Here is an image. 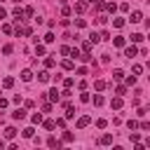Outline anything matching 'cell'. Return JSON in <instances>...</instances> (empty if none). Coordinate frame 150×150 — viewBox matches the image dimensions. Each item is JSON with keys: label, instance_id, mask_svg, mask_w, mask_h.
Masks as SVG:
<instances>
[{"label": "cell", "instance_id": "cell-1", "mask_svg": "<svg viewBox=\"0 0 150 150\" xmlns=\"http://www.w3.org/2000/svg\"><path fill=\"white\" fill-rule=\"evenodd\" d=\"M14 33H16V35H30L33 30H30L28 26H19V23H16V28H14Z\"/></svg>", "mask_w": 150, "mask_h": 150}, {"label": "cell", "instance_id": "cell-2", "mask_svg": "<svg viewBox=\"0 0 150 150\" xmlns=\"http://www.w3.org/2000/svg\"><path fill=\"white\" fill-rule=\"evenodd\" d=\"M89 122H91V117H89V115H82V117L77 120V129H84V127H89Z\"/></svg>", "mask_w": 150, "mask_h": 150}, {"label": "cell", "instance_id": "cell-3", "mask_svg": "<svg viewBox=\"0 0 150 150\" xmlns=\"http://www.w3.org/2000/svg\"><path fill=\"white\" fill-rule=\"evenodd\" d=\"M136 54H138V49H136L134 45H131V47H124V56H127V59H131V56H136Z\"/></svg>", "mask_w": 150, "mask_h": 150}, {"label": "cell", "instance_id": "cell-4", "mask_svg": "<svg viewBox=\"0 0 150 150\" xmlns=\"http://www.w3.org/2000/svg\"><path fill=\"white\" fill-rule=\"evenodd\" d=\"M12 117H14V120H23V117H26V110H23V108H16V110L12 112Z\"/></svg>", "mask_w": 150, "mask_h": 150}, {"label": "cell", "instance_id": "cell-5", "mask_svg": "<svg viewBox=\"0 0 150 150\" xmlns=\"http://www.w3.org/2000/svg\"><path fill=\"white\" fill-rule=\"evenodd\" d=\"M45 52H47V49H45V45H40V42L35 40V54H38V56H45Z\"/></svg>", "mask_w": 150, "mask_h": 150}, {"label": "cell", "instance_id": "cell-6", "mask_svg": "<svg viewBox=\"0 0 150 150\" xmlns=\"http://www.w3.org/2000/svg\"><path fill=\"white\" fill-rule=\"evenodd\" d=\"M47 98H49L52 103H59V91H56V89H52V91L47 94Z\"/></svg>", "mask_w": 150, "mask_h": 150}, {"label": "cell", "instance_id": "cell-7", "mask_svg": "<svg viewBox=\"0 0 150 150\" xmlns=\"http://www.w3.org/2000/svg\"><path fill=\"white\" fill-rule=\"evenodd\" d=\"M110 105H112L115 110H120V108H122V96H115V98L110 101Z\"/></svg>", "mask_w": 150, "mask_h": 150}, {"label": "cell", "instance_id": "cell-8", "mask_svg": "<svg viewBox=\"0 0 150 150\" xmlns=\"http://www.w3.org/2000/svg\"><path fill=\"white\" fill-rule=\"evenodd\" d=\"M23 16H26V14H23V9H21V7H16V9H14V19H16V21H23Z\"/></svg>", "mask_w": 150, "mask_h": 150}, {"label": "cell", "instance_id": "cell-9", "mask_svg": "<svg viewBox=\"0 0 150 150\" xmlns=\"http://www.w3.org/2000/svg\"><path fill=\"white\" fill-rule=\"evenodd\" d=\"M14 136H16V129L14 127H7L5 129V138H14Z\"/></svg>", "mask_w": 150, "mask_h": 150}, {"label": "cell", "instance_id": "cell-10", "mask_svg": "<svg viewBox=\"0 0 150 150\" xmlns=\"http://www.w3.org/2000/svg\"><path fill=\"white\" fill-rule=\"evenodd\" d=\"M21 134H23V138H33V134H35V129H33V127H26V129H23Z\"/></svg>", "mask_w": 150, "mask_h": 150}, {"label": "cell", "instance_id": "cell-11", "mask_svg": "<svg viewBox=\"0 0 150 150\" xmlns=\"http://www.w3.org/2000/svg\"><path fill=\"white\" fill-rule=\"evenodd\" d=\"M110 143H112V136L110 134H103L101 136V145H110Z\"/></svg>", "mask_w": 150, "mask_h": 150}, {"label": "cell", "instance_id": "cell-12", "mask_svg": "<svg viewBox=\"0 0 150 150\" xmlns=\"http://www.w3.org/2000/svg\"><path fill=\"white\" fill-rule=\"evenodd\" d=\"M84 9H87V2H75V12L77 14H82Z\"/></svg>", "mask_w": 150, "mask_h": 150}, {"label": "cell", "instance_id": "cell-13", "mask_svg": "<svg viewBox=\"0 0 150 150\" xmlns=\"http://www.w3.org/2000/svg\"><path fill=\"white\" fill-rule=\"evenodd\" d=\"M131 21H134V23L143 21V14H141V12H131Z\"/></svg>", "mask_w": 150, "mask_h": 150}, {"label": "cell", "instance_id": "cell-14", "mask_svg": "<svg viewBox=\"0 0 150 150\" xmlns=\"http://www.w3.org/2000/svg\"><path fill=\"white\" fill-rule=\"evenodd\" d=\"M112 26H115V28H122V26H124V19H122V16H115V19H112Z\"/></svg>", "mask_w": 150, "mask_h": 150}, {"label": "cell", "instance_id": "cell-15", "mask_svg": "<svg viewBox=\"0 0 150 150\" xmlns=\"http://www.w3.org/2000/svg\"><path fill=\"white\" fill-rule=\"evenodd\" d=\"M112 45H115V47H124V38H122V35L112 38Z\"/></svg>", "mask_w": 150, "mask_h": 150}, {"label": "cell", "instance_id": "cell-16", "mask_svg": "<svg viewBox=\"0 0 150 150\" xmlns=\"http://www.w3.org/2000/svg\"><path fill=\"white\" fill-rule=\"evenodd\" d=\"M21 80H23V82H30V80H33V73H30V70H23V73H21Z\"/></svg>", "mask_w": 150, "mask_h": 150}, {"label": "cell", "instance_id": "cell-17", "mask_svg": "<svg viewBox=\"0 0 150 150\" xmlns=\"http://www.w3.org/2000/svg\"><path fill=\"white\" fill-rule=\"evenodd\" d=\"M38 80H40V82H49V73H47V70L38 73Z\"/></svg>", "mask_w": 150, "mask_h": 150}, {"label": "cell", "instance_id": "cell-18", "mask_svg": "<svg viewBox=\"0 0 150 150\" xmlns=\"http://www.w3.org/2000/svg\"><path fill=\"white\" fill-rule=\"evenodd\" d=\"M2 87H5V89L14 87V77H5V80H2Z\"/></svg>", "mask_w": 150, "mask_h": 150}, {"label": "cell", "instance_id": "cell-19", "mask_svg": "<svg viewBox=\"0 0 150 150\" xmlns=\"http://www.w3.org/2000/svg\"><path fill=\"white\" fill-rule=\"evenodd\" d=\"M42 124H45V129H47V131H52V129L56 127V122H52V120H42Z\"/></svg>", "mask_w": 150, "mask_h": 150}, {"label": "cell", "instance_id": "cell-20", "mask_svg": "<svg viewBox=\"0 0 150 150\" xmlns=\"http://www.w3.org/2000/svg\"><path fill=\"white\" fill-rule=\"evenodd\" d=\"M47 145H49V148H59L61 143H59V141H56L54 136H49V138H47Z\"/></svg>", "mask_w": 150, "mask_h": 150}, {"label": "cell", "instance_id": "cell-21", "mask_svg": "<svg viewBox=\"0 0 150 150\" xmlns=\"http://www.w3.org/2000/svg\"><path fill=\"white\" fill-rule=\"evenodd\" d=\"M94 87H96L98 91H103V89H105V80H96V82H94Z\"/></svg>", "mask_w": 150, "mask_h": 150}, {"label": "cell", "instance_id": "cell-22", "mask_svg": "<svg viewBox=\"0 0 150 150\" xmlns=\"http://www.w3.org/2000/svg\"><path fill=\"white\" fill-rule=\"evenodd\" d=\"M30 122H33V124H42V115H40V112H35V115L30 117Z\"/></svg>", "mask_w": 150, "mask_h": 150}, {"label": "cell", "instance_id": "cell-23", "mask_svg": "<svg viewBox=\"0 0 150 150\" xmlns=\"http://www.w3.org/2000/svg\"><path fill=\"white\" fill-rule=\"evenodd\" d=\"M98 40H101V35H98V33H91V35H89V42H91V45H96Z\"/></svg>", "mask_w": 150, "mask_h": 150}, {"label": "cell", "instance_id": "cell-24", "mask_svg": "<svg viewBox=\"0 0 150 150\" xmlns=\"http://www.w3.org/2000/svg\"><path fill=\"white\" fill-rule=\"evenodd\" d=\"M61 66H63L66 70H73V61H70V59H66V61H61Z\"/></svg>", "mask_w": 150, "mask_h": 150}, {"label": "cell", "instance_id": "cell-25", "mask_svg": "<svg viewBox=\"0 0 150 150\" xmlns=\"http://www.w3.org/2000/svg\"><path fill=\"white\" fill-rule=\"evenodd\" d=\"M131 73H134V75H141V73H143V66H141V63H136V66L131 68Z\"/></svg>", "mask_w": 150, "mask_h": 150}, {"label": "cell", "instance_id": "cell-26", "mask_svg": "<svg viewBox=\"0 0 150 150\" xmlns=\"http://www.w3.org/2000/svg\"><path fill=\"white\" fill-rule=\"evenodd\" d=\"M112 77H115V80H124V70H120V68H117V70L112 73Z\"/></svg>", "mask_w": 150, "mask_h": 150}, {"label": "cell", "instance_id": "cell-27", "mask_svg": "<svg viewBox=\"0 0 150 150\" xmlns=\"http://www.w3.org/2000/svg\"><path fill=\"white\" fill-rule=\"evenodd\" d=\"M115 94H117V96H124V94H127V87H124V84H120V87L115 89Z\"/></svg>", "mask_w": 150, "mask_h": 150}, {"label": "cell", "instance_id": "cell-28", "mask_svg": "<svg viewBox=\"0 0 150 150\" xmlns=\"http://www.w3.org/2000/svg\"><path fill=\"white\" fill-rule=\"evenodd\" d=\"M2 33H7V35H9V33H14V28H12L9 23H2Z\"/></svg>", "mask_w": 150, "mask_h": 150}, {"label": "cell", "instance_id": "cell-29", "mask_svg": "<svg viewBox=\"0 0 150 150\" xmlns=\"http://www.w3.org/2000/svg\"><path fill=\"white\" fill-rule=\"evenodd\" d=\"M82 52H91V42H89V40L82 42Z\"/></svg>", "mask_w": 150, "mask_h": 150}, {"label": "cell", "instance_id": "cell-30", "mask_svg": "<svg viewBox=\"0 0 150 150\" xmlns=\"http://www.w3.org/2000/svg\"><path fill=\"white\" fill-rule=\"evenodd\" d=\"M103 7H105L108 12H115V9H117V5H115V2H108V5H103Z\"/></svg>", "mask_w": 150, "mask_h": 150}, {"label": "cell", "instance_id": "cell-31", "mask_svg": "<svg viewBox=\"0 0 150 150\" xmlns=\"http://www.w3.org/2000/svg\"><path fill=\"white\" fill-rule=\"evenodd\" d=\"M75 26H77V28H84L87 21H84V19H75Z\"/></svg>", "mask_w": 150, "mask_h": 150}, {"label": "cell", "instance_id": "cell-32", "mask_svg": "<svg viewBox=\"0 0 150 150\" xmlns=\"http://www.w3.org/2000/svg\"><path fill=\"white\" fill-rule=\"evenodd\" d=\"M141 40H143L141 33H134V35H131V42H141Z\"/></svg>", "mask_w": 150, "mask_h": 150}, {"label": "cell", "instance_id": "cell-33", "mask_svg": "<svg viewBox=\"0 0 150 150\" xmlns=\"http://www.w3.org/2000/svg\"><path fill=\"white\" fill-rule=\"evenodd\" d=\"M12 52H14L12 45H5V47H2V54H12Z\"/></svg>", "mask_w": 150, "mask_h": 150}, {"label": "cell", "instance_id": "cell-34", "mask_svg": "<svg viewBox=\"0 0 150 150\" xmlns=\"http://www.w3.org/2000/svg\"><path fill=\"white\" fill-rule=\"evenodd\" d=\"M94 103H96V105H103V96L96 94V96H94Z\"/></svg>", "mask_w": 150, "mask_h": 150}, {"label": "cell", "instance_id": "cell-35", "mask_svg": "<svg viewBox=\"0 0 150 150\" xmlns=\"http://www.w3.org/2000/svg\"><path fill=\"white\" fill-rule=\"evenodd\" d=\"M96 127H98V129H105L108 122H105V120H96Z\"/></svg>", "mask_w": 150, "mask_h": 150}, {"label": "cell", "instance_id": "cell-36", "mask_svg": "<svg viewBox=\"0 0 150 150\" xmlns=\"http://www.w3.org/2000/svg\"><path fill=\"white\" fill-rule=\"evenodd\" d=\"M63 141L70 143V141H73V134H70V131H63Z\"/></svg>", "mask_w": 150, "mask_h": 150}, {"label": "cell", "instance_id": "cell-37", "mask_svg": "<svg viewBox=\"0 0 150 150\" xmlns=\"http://www.w3.org/2000/svg\"><path fill=\"white\" fill-rule=\"evenodd\" d=\"M54 63H56L54 59H45V66H47V68H54Z\"/></svg>", "mask_w": 150, "mask_h": 150}, {"label": "cell", "instance_id": "cell-38", "mask_svg": "<svg viewBox=\"0 0 150 150\" xmlns=\"http://www.w3.org/2000/svg\"><path fill=\"white\" fill-rule=\"evenodd\" d=\"M63 84H66V89H70V87H73V77H66V80H63Z\"/></svg>", "mask_w": 150, "mask_h": 150}, {"label": "cell", "instance_id": "cell-39", "mask_svg": "<svg viewBox=\"0 0 150 150\" xmlns=\"http://www.w3.org/2000/svg\"><path fill=\"white\" fill-rule=\"evenodd\" d=\"M42 112H52V103H42Z\"/></svg>", "mask_w": 150, "mask_h": 150}, {"label": "cell", "instance_id": "cell-40", "mask_svg": "<svg viewBox=\"0 0 150 150\" xmlns=\"http://www.w3.org/2000/svg\"><path fill=\"white\" fill-rule=\"evenodd\" d=\"M129 129H131V131L138 129V122H136V120H129Z\"/></svg>", "mask_w": 150, "mask_h": 150}, {"label": "cell", "instance_id": "cell-41", "mask_svg": "<svg viewBox=\"0 0 150 150\" xmlns=\"http://www.w3.org/2000/svg\"><path fill=\"white\" fill-rule=\"evenodd\" d=\"M23 14H26V16H33L35 12H33V7H26V9H23Z\"/></svg>", "mask_w": 150, "mask_h": 150}, {"label": "cell", "instance_id": "cell-42", "mask_svg": "<svg viewBox=\"0 0 150 150\" xmlns=\"http://www.w3.org/2000/svg\"><path fill=\"white\" fill-rule=\"evenodd\" d=\"M45 42H54V33H47L45 35Z\"/></svg>", "mask_w": 150, "mask_h": 150}, {"label": "cell", "instance_id": "cell-43", "mask_svg": "<svg viewBox=\"0 0 150 150\" xmlns=\"http://www.w3.org/2000/svg\"><path fill=\"white\" fill-rule=\"evenodd\" d=\"M7 103H9L7 98H0V108H7Z\"/></svg>", "mask_w": 150, "mask_h": 150}, {"label": "cell", "instance_id": "cell-44", "mask_svg": "<svg viewBox=\"0 0 150 150\" xmlns=\"http://www.w3.org/2000/svg\"><path fill=\"white\" fill-rule=\"evenodd\" d=\"M7 16V12H5V7H0V19H5Z\"/></svg>", "mask_w": 150, "mask_h": 150}, {"label": "cell", "instance_id": "cell-45", "mask_svg": "<svg viewBox=\"0 0 150 150\" xmlns=\"http://www.w3.org/2000/svg\"><path fill=\"white\" fill-rule=\"evenodd\" d=\"M89 2H91V5H94V2H98V0H89Z\"/></svg>", "mask_w": 150, "mask_h": 150}, {"label": "cell", "instance_id": "cell-46", "mask_svg": "<svg viewBox=\"0 0 150 150\" xmlns=\"http://www.w3.org/2000/svg\"><path fill=\"white\" fill-rule=\"evenodd\" d=\"M14 2H21V0H14Z\"/></svg>", "mask_w": 150, "mask_h": 150}]
</instances>
